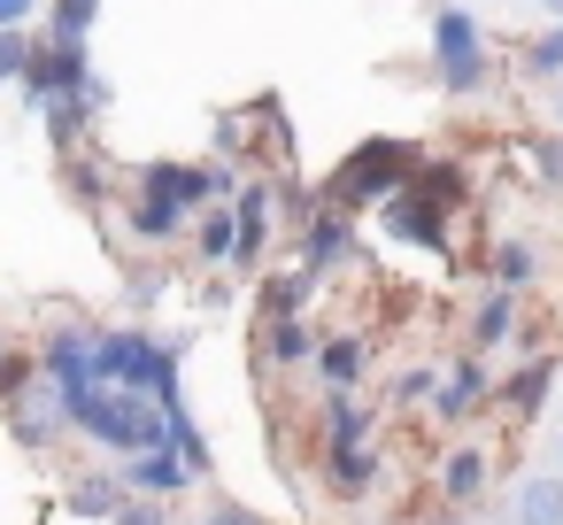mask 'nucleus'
Listing matches in <instances>:
<instances>
[{"label":"nucleus","mask_w":563,"mask_h":525,"mask_svg":"<svg viewBox=\"0 0 563 525\" xmlns=\"http://www.w3.org/2000/svg\"><path fill=\"white\" fill-rule=\"evenodd\" d=\"M63 409H70V433H86L109 456H132V448L163 440V402L140 394V386H78Z\"/></svg>","instance_id":"obj_1"},{"label":"nucleus","mask_w":563,"mask_h":525,"mask_svg":"<svg viewBox=\"0 0 563 525\" xmlns=\"http://www.w3.org/2000/svg\"><path fill=\"white\" fill-rule=\"evenodd\" d=\"M409 178H417V147L378 132V140H355V147L332 163V178H324L317 194L340 201V209H355V217H371V209H378L394 186H409Z\"/></svg>","instance_id":"obj_2"},{"label":"nucleus","mask_w":563,"mask_h":525,"mask_svg":"<svg viewBox=\"0 0 563 525\" xmlns=\"http://www.w3.org/2000/svg\"><path fill=\"white\" fill-rule=\"evenodd\" d=\"M178 340H155V332H140V325H124V332H93V386H140V394H155V402H170L178 394Z\"/></svg>","instance_id":"obj_3"},{"label":"nucleus","mask_w":563,"mask_h":525,"mask_svg":"<svg viewBox=\"0 0 563 525\" xmlns=\"http://www.w3.org/2000/svg\"><path fill=\"white\" fill-rule=\"evenodd\" d=\"M432 78H440V94H455V101L486 94L494 63H486V32H478L471 9H440V17H432Z\"/></svg>","instance_id":"obj_4"},{"label":"nucleus","mask_w":563,"mask_h":525,"mask_svg":"<svg viewBox=\"0 0 563 525\" xmlns=\"http://www.w3.org/2000/svg\"><path fill=\"white\" fill-rule=\"evenodd\" d=\"M371 225H378V232H386L394 248H424V255H455V232H448V225H455V209H448L440 194H424L417 178H409V186H394V194H386V201L371 209Z\"/></svg>","instance_id":"obj_5"},{"label":"nucleus","mask_w":563,"mask_h":525,"mask_svg":"<svg viewBox=\"0 0 563 525\" xmlns=\"http://www.w3.org/2000/svg\"><path fill=\"white\" fill-rule=\"evenodd\" d=\"M93 63H86V40H70V32H47V40H32V63H24V78H16V94H24V109L40 117L55 94H78V78H86Z\"/></svg>","instance_id":"obj_6"},{"label":"nucleus","mask_w":563,"mask_h":525,"mask_svg":"<svg viewBox=\"0 0 563 525\" xmlns=\"http://www.w3.org/2000/svg\"><path fill=\"white\" fill-rule=\"evenodd\" d=\"M0 425H9V433H16L24 448H55V440L70 433V409H63V386L32 371V379H24V386H16L9 402H0Z\"/></svg>","instance_id":"obj_7"},{"label":"nucleus","mask_w":563,"mask_h":525,"mask_svg":"<svg viewBox=\"0 0 563 525\" xmlns=\"http://www.w3.org/2000/svg\"><path fill=\"white\" fill-rule=\"evenodd\" d=\"M232 225H240V240H232V271H263V248H271V232H278V194H271V178H240V194H232Z\"/></svg>","instance_id":"obj_8"},{"label":"nucleus","mask_w":563,"mask_h":525,"mask_svg":"<svg viewBox=\"0 0 563 525\" xmlns=\"http://www.w3.org/2000/svg\"><path fill=\"white\" fill-rule=\"evenodd\" d=\"M294 240H301V248H294V263H309V271L324 278V271H340V263H347V248H355V209L317 201V209L294 225Z\"/></svg>","instance_id":"obj_9"},{"label":"nucleus","mask_w":563,"mask_h":525,"mask_svg":"<svg viewBox=\"0 0 563 525\" xmlns=\"http://www.w3.org/2000/svg\"><path fill=\"white\" fill-rule=\"evenodd\" d=\"M32 363H40V379H55L63 402H70L78 386H93V325H55Z\"/></svg>","instance_id":"obj_10"},{"label":"nucleus","mask_w":563,"mask_h":525,"mask_svg":"<svg viewBox=\"0 0 563 525\" xmlns=\"http://www.w3.org/2000/svg\"><path fill=\"white\" fill-rule=\"evenodd\" d=\"M117 479H124V494H155V502H170V494H186V486H194V471H186V456H178L170 440L132 448V456L117 463Z\"/></svg>","instance_id":"obj_11"},{"label":"nucleus","mask_w":563,"mask_h":525,"mask_svg":"<svg viewBox=\"0 0 563 525\" xmlns=\"http://www.w3.org/2000/svg\"><path fill=\"white\" fill-rule=\"evenodd\" d=\"M424 402H432V417H440V425L486 417V402H494V386H486V363H478V356H463L448 379H432V394H424Z\"/></svg>","instance_id":"obj_12"},{"label":"nucleus","mask_w":563,"mask_h":525,"mask_svg":"<svg viewBox=\"0 0 563 525\" xmlns=\"http://www.w3.org/2000/svg\"><path fill=\"white\" fill-rule=\"evenodd\" d=\"M317 294H324V278H317L309 263H286V271H263V278H255V309H263V317H301Z\"/></svg>","instance_id":"obj_13"},{"label":"nucleus","mask_w":563,"mask_h":525,"mask_svg":"<svg viewBox=\"0 0 563 525\" xmlns=\"http://www.w3.org/2000/svg\"><path fill=\"white\" fill-rule=\"evenodd\" d=\"M186 225H194V209H178L163 194H132V209H124V232L140 248H170V240H186Z\"/></svg>","instance_id":"obj_14"},{"label":"nucleus","mask_w":563,"mask_h":525,"mask_svg":"<svg viewBox=\"0 0 563 525\" xmlns=\"http://www.w3.org/2000/svg\"><path fill=\"white\" fill-rule=\"evenodd\" d=\"M548 386H555V356H532L525 371H509V379H501V394H494V402H501V417L532 425V417L548 409Z\"/></svg>","instance_id":"obj_15"},{"label":"nucleus","mask_w":563,"mask_h":525,"mask_svg":"<svg viewBox=\"0 0 563 525\" xmlns=\"http://www.w3.org/2000/svg\"><path fill=\"white\" fill-rule=\"evenodd\" d=\"M309 363H317L324 386H363V371H371V340H363V332H324Z\"/></svg>","instance_id":"obj_16"},{"label":"nucleus","mask_w":563,"mask_h":525,"mask_svg":"<svg viewBox=\"0 0 563 525\" xmlns=\"http://www.w3.org/2000/svg\"><path fill=\"white\" fill-rule=\"evenodd\" d=\"M63 510L86 517V525H109V517L124 510V479H117V471H78V479L63 486Z\"/></svg>","instance_id":"obj_17"},{"label":"nucleus","mask_w":563,"mask_h":525,"mask_svg":"<svg viewBox=\"0 0 563 525\" xmlns=\"http://www.w3.org/2000/svg\"><path fill=\"white\" fill-rule=\"evenodd\" d=\"M517 309H525V294H517V286H486V302L471 309V356L501 348V340L517 332Z\"/></svg>","instance_id":"obj_18"},{"label":"nucleus","mask_w":563,"mask_h":525,"mask_svg":"<svg viewBox=\"0 0 563 525\" xmlns=\"http://www.w3.org/2000/svg\"><path fill=\"white\" fill-rule=\"evenodd\" d=\"M509 525H563V471H532L509 494Z\"/></svg>","instance_id":"obj_19"},{"label":"nucleus","mask_w":563,"mask_h":525,"mask_svg":"<svg viewBox=\"0 0 563 525\" xmlns=\"http://www.w3.org/2000/svg\"><path fill=\"white\" fill-rule=\"evenodd\" d=\"M186 240H194V255H201L209 271H224V263H232V240H240V225H232V201H209V209H194Z\"/></svg>","instance_id":"obj_20"},{"label":"nucleus","mask_w":563,"mask_h":525,"mask_svg":"<svg viewBox=\"0 0 563 525\" xmlns=\"http://www.w3.org/2000/svg\"><path fill=\"white\" fill-rule=\"evenodd\" d=\"M309 356H317L309 317H263V363H271V371H294V363H309Z\"/></svg>","instance_id":"obj_21"},{"label":"nucleus","mask_w":563,"mask_h":525,"mask_svg":"<svg viewBox=\"0 0 563 525\" xmlns=\"http://www.w3.org/2000/svg\"><path fill=\"white\" fill-rule=\"evenodd\" d=\"M371 440V409L355 402V386H324V448H363Z\"/></svg>","instance_id":"obj_22"},{"label":"nucleus","mask_w":563,"mask_h":525,"mask_svg":"<svg viewBox=\"0 0 563 525\" xmlns=\"http://www.w3.org/2000/svg\"><path fill=\"white\" fill-rule=\"evenodd\" d=\"M163 440L186 456V471H194V479H209V471H217V456H209V440H201V425H194L186 394H170V402H163Z\"/></svg>","instance_id":"obj_23"},{"label":"nucleus","mask_w":563,"mask_h":525,"mask_svg":"<svg viewBox=\"0 0 563 525\" xmlns=\"http://www.w3.org/2000/svg\"><path fill=\"white\" fill-rule=\"evenodd\" d=\"M324 486L347 494V502L371 494V486H378V456H371V440H363V448H324Z\"/></svg>","instance_id":"obj_24"},{"label":"nucleus","mask_w":563,"mask_h":525,"mask_svg":"<svg viewBox=\"0 0 563 525\" xmlns=\"http://www.w3.org/2000/svg\"><path fill=\"white\" fill-rule=\"evenodd\" d=\"M486 479H494V456H486V448H455V456L440 463V494H448V502H478Z\"/></svg>","instance_id":"obj_25"},{"label":"nucleus","mask_w":563,"mask_h":525,"mask_svg":"<svg viewBox=\"0 0 563 525\" xmlns=\"http://www.w3.org/2000/svg\"><path fill=\"white\" fill-rule=\"evenodd\" d=\"M40 124H47V140H55V155H70V147H86V132H93V109H86L78 94H55V101L40 109Z\"/></svg>","instance_id":"obj_26"},{"label":"nucleus","mask_w":563,"mask_h":525,"mask_svg":"<svg viewBox=\"0 0 563 525\" xmlns=\"http://www.w3.org/2000/svg\"><path fill=\"white\" fill-rule=\"evenodd\" d=\"M532 278H540V255H532L525 240H509V232H501V240L486 248V286H517V294H525Z\"/></svg>","instance_id":"obj_27"},{"label":"nucleus","mask_w":563,"mask_h":525,"mask_svg":"<svg viewBox=\"0 0 563 525\" xmlns=\"http://www.w3.org/2000/svg\"><path fill=\"white\" fill-rule=\"evenodd\" d=\"M63 163V186L78 194V201H109V163L93 155V147H70V155H55Z\"/></svg>","instance_id":"obj_28"},{"label":"nucleus","mask_w":563,"mask_h":525,"mask_svg":"<svg viewBox=\"0 0 563 525\" xmlns=\"http://www.w3.org/2000/svg\"><path fill=\"white\" fill-rule=\"evenodd\" d=\"M517 63H525V78H548V86H555V78H563V17H555L548 32H532Z\"/></svg>","instance_id":"obj_29"},{"label":"nucleus","mask_w":563,"mask_h":525,"mask_svg":"<svg viewBox=\"0 0 563 525\" xmlns=\"http://www.w3.org/2000/svg\"><path fill=\"white\" fill-rule=\"evenodd\" d=\"M101 24V0H47V32H70V40H86Z\"/></svg>","instance_id":"obj_30"},{"label":"nucleus","mask_w":563,"mask_h":525,"mask_svg":"<svg viewBox=\"0 0 563 525\" xmlns=\"http://www.w3.org/2000/svg\"><path fill=\"white\" fill-rule=\"evenodd\" d=\"M417 186L455 209V201H463V163H424V155H417Z\"/></svg>","instance_id":"obj_31"},{"label":"nucleus","mask_w":563,"mask_h":525,"mask_svg":"<svg viewBox=\"0 0 563 525\" xmlns=\"http://www.w3.org/2000/svg\"><path fill=\"white\" fill-rule=\"evenodd\" d=\"M24 63H32V24L0 32V86H16V78H24Z\"/></svg>","instance_id":"obj_32"},{"label":"nucleus","mask_w":563,"mask_h":525,"mask_svg":"<svg viewBox=\"0 0 563 525\" xmlns=\"http://www.w3.org/2000/svg\"><path fill=\"white\" fill-rule=\"evenodd\" d=\"M525 163H532L548 186H563V132H555V140H525Z\"/></svg>","instance_id":"obj_33"},{"label":"nucleus","mask_w":563,"mask_h":525,"mask_svg":"<svg viewBox=\"0 0 563 525\" xmlns=\"http://www.w3.org/2000/svg\"><path fill=\"white\" fill-rule=\"evenodd\" d=\"M109 525H170V517H163V502H155V494H124V510H117Z\"/></svg>","instance_id":"obj_34"},{"label":"nucleus","mask_w":563,"mask_h":525,"mask_svg":"<svg viewBox=\"0 0 563 525\" xmlns=\"http://www.w3.org/2000/svg\"><path fill=\"white\" fill-rule=\"evenodd\" d=\"M78 101H86L93 117H109V109H117V86H109L101 70H86V78H78Z\"/></svg>","instance_id":"obj_35"},{"label":"nucleus","mask_w":563,"mask_h":525,"mask_svg":"<svg viewBox=\"0 0 563 525\" xmlns=\"http://www.w3.org/2000/svg\"><path fill=\"white\" fill-rule=\"evenodd\" d=\"M201 525H271L263 510H247V502H209L201 510Z\"/></svg>","instance_id":"obj_36"},{"label":"nucleus","mask_w":563,"mask_h":525,"mask_svg":"<svg viewBox=\"0 0 563 525\" xmlns=\"http://www.w3.org/2000/svg\"><path fill=\"white\" fill-rule=\"evenodd\" d=\"M163 286H170V278H163V271L147 263V271H132V286H124V294H132L140 309H155V302H163Z\"/></svg>","instance_id":"obj_37"},{"label":"nucleus","mask_w":563,"mask_h":525,"mask_svg":"<svg viewBox=\"0 0 563 525\" xmlns=\"http://www.w3.org/2000/svg\"><path fill=\"white\" fill-rule=\"evenodd\" d=\"M424 394H432V371H401L394 379V402H424Z\"/></svg>","instance_id":"obj_38"},{"label":"nucleus","mask_w":563,"mask_h":525,"mask_svg":"<svg viewBox=\"0 0 563 525\" xmlns=\"http://www.w3.org/2000/svg\"><path fill=\"white\" fill-rule=\"evenodd\" d=\"M40 17V0H0V32H16V24H32Z\"/></svg>","instance_id":"obj_39"},{"label":"nucleus","mask_w":563,"mask_h":525,"mask_svg":"<svg viewBox=\"0 0 563 525\" xmlns=\"http://www.w3.org/2000/svg\"><path fill=\"white\" fill-rule=\"evenodd\" d=\"M555 132H563V78H555Z\"/></svg>","instance_id":"obj_40"},{"label":"nucleus","mask_w":563,"mask_h":525,"mask_svg":"<svg viewBox=\"0 0 563 525\" xmlns=\"http://www.w3.org/2000/svg\"><path fill=\"white\" fill-rule=\"evenodd\" d=\"M9 348H16V340H9V325H0V356H9Z\"/></svg>","instance_id":"obj_41"},{"label":"nucleus","mask_w":563,"mask_h":525,"mask_svg":"<svg viewBox=\"0 0 563 525\" xmlns=\"http://www.w3.org/2000/svg\"><path fill=\"white\" fill-rule=\"evenodd\" d=\"M548 17H563V0H548Z\"/></svg>","instance_id":"obj_42"},{"label":"nucleus","mask_w":563,"mask_h":525,"mask_svg":"<svg viewBox=\"0 0 563 525\" xmlns=\"http://www.w3.org/2000/svg\"><path fill=\"white\" fill-rule=\"evenodd\" d=\"M555 456H563V440H555Z\"/></svg>","instance_id":"obj_43"}]
</instances>
